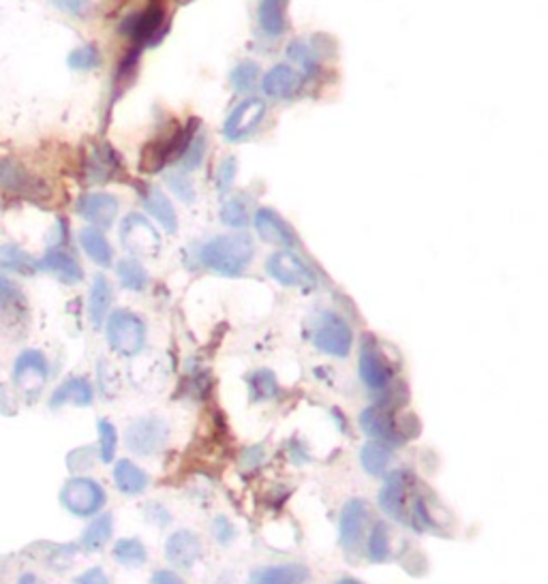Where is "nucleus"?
<instances>
[{
    "instance_id": "nucleus-1",
    "label": "nucleus",
    "mask_w": 548,
    "mask_h": 584,
    "mask_svg": "<svg viewBox=\"0 0 548 584\" xmlns=\"http://www.w3.org/2000/svg\"><path fill=\"white\" fill-rule=\"evenodd\" d=\"M255 247L247 234H227L208 240L200 249V264L221 276L245 274L253 261Z\"/></svg>"
},
{
    "instance_id": "nucleus-2",
    "label": "nucleus",
    "mask_w": 548,
    "mask_h": 584,
    "mask_svg": "<svg viewBox=\"0 0 548 584\" xmlns=\"http://www.w3.org/2000/svg\"><path fill=\"white\" fill-rule=\"evenodd\" d=\"M418 480L407 469L392 471L377 495V505L390 520L411 527V507L418 497Z\"/></svg>"
},
{
    "instance_id": "nucleus-3",
    "label": "nucleus",
    "mask_w": 548,
    "mask_h": 584,
    "mask_svg": "<svg viewBox=\"0 0 548 584\" xmlns=\"http://www.w3.org/2000/svg\"><path fill=\"white\" fill-rule=\"evenodd\" d=\"M105 336H108V345L118 356L135 358L146 345L148 330L142 317L120 309L105 319Z\"/></svg>"
},
{
    "instance_id": "nucleus-4",
    "label": "nucleus",
    "mask_w": 548,
    "mask_h": 584,
    "mask_svg": "<svg viewBox=\"0 0 548 584\" xmlns=\"http://www.w3.org/2000/svg\"><path fill=\"white\" fill-rule=\"evenodd\" d=\"M0 191L37 204L48 202L52 195L48 182L15 159H0Z\"/></svg>"
},
{
    "instance_id": "nucleus-5",
    "label": "nucleus",
    "mask_w": 548,
    "mask_h": 584,
    "mask_svg": "<svg viewBox=\"0 0 548 584\" xmlns=\"http://www.w3.org/2000/svg\"><path fill=\"white\" fill-rule=\"evenodd\" d=\"M58 499L69 514L78 518H93L105 507L108 495H105L103 486L97 480L78 475V478L65 482Z\"/></svg>"
},
{
    "instance_id": "nucleus-6",
    "label": "nucleus",
    "mask_w": 548,
    "mask_h": 584,
    "mask_svg": "<svg viewBox=\"0 0 548 584\" xmlns=\"http://www.w3.org/2000/svg\"><path fill=\"white\" fill-rule=\"evenodd\" d=\"M311 341L317 351L332 358H347L354 347V332L347 321L332 311H324L315 319Z\"/></svg>"
},
{
    "instance_id": "nucleus-7",
    "label": "nucleus",
    "mask_w": 548,
    "mask_h": 584,
    "mask_svg": "<svg viewBox=\"0 0 548 584\" xmlns=\"http://www.w3.org/2000/svg\"><path fill=\"white\" fill-rule=\"evenodd\" d=\"M50 379V362L39 349L22 351L13 362L11 383L22 396L37 398Z\"/></svg>"
},
{
    "instance_id": "nucleus-8",
    "label": "nucleus",
    "mask_w": 548,
    "mask_h": 584,
    "mask_svg": "<svg viewBox=\"0 0 548 584\" xmlns=\"http://www.w3.org/2000/svg\"><path fill=\"white\" fill-rule=\"evenodd\" d=\"M358 424L364 435H369L373 441H382L386 445H401L407 439L405 430L397 418V409L386 401L362 409L358 416Z\"/></svg>"
},
{
    "instance_id": "nucleus-9",
    "label": "nucleus",
    "mask_w": 548,
    "mask_h": 584,
    "mask_svg": "<svg viewBox=\"0 0 548 584\" xmlns=\"http://www.w3.org/2000/svg\"><path fill=\"white\" fill-rule=\"evenodd\" d=\"M167 439H170V424L163 418L155 416H146L131 422L125 433V443L129 452L137 456L159 454L165 448Z\"/></svg>"
},
{
    "instance_id": "nucleus-10",
    "label": "nucleus",
    "mask_w": 548,
    "mask_h": 584,
    "mask_svg": "<svg viewBox=\"0 0 548 584\" xmlns=\"http://www.w3.org/2000/svg\"><path fill=\"white\" fill-rule=\"evenodd\" d=\"M28 324V300L20 285L0 274V334L18 336Z\"/></svg>"
},
{
    "instance_id": "nucleus-11",
    "label": "nucleus",
    "mask_w": 548,
    "mask_h": 584,
    "mask_svg": "<svg viewBox=\"0 0 548 584\" xmlns=\"http://www.w3.org/2000/svg\"><path fill=\"white\" fill-rule=\"evenodd\" d=\"M369 518V505L364 499H349L343 505L339 518V542L347 552V557L358 555V550L367 540Z\"/></svg>"
},
{
    "instance_id": "nucleus-12",
    "label": "nucleus",
    "mask_w": 548,
    "mask_h": 584,
    "mask_svg": "<svg viewBox=\"0 0 548 584\" xmlns=\"http://www.w3.org/2000/svg\"><path fill=\"white\" fill-rule=\"evenodd\" d=\"M120 242L133 255L155 257L161 251V236L142 214H129L120 223Z\"/></svg>"
},
{
    "instance_id": "nucleus-13",
    "label": "nucleus",
    "mask_w": 548,
    "mask_h": 584,
    "mask_svg": "<svg viewBox=\"0 0 548 584\" xmlns=\"http://www.w3.org/2000/svg\"><path fill=\"white\" fill-rule=\"evenodd\" d=\"M358 375L364 386L373 392H386L392 386L394 371L392 364L386 360V356L379 351L377 343L371 338H364L360 358H358Z\"/></svg>"
},
{
    "instance_id": "nucleus-14",
    "label": "nucleus",
    "mask_w": 548,
    "mask_h": 584,
    "mask_svg": "<svg viewBox=\"0 0 548 584\" xmlns=\"http://www.w3.org/2000/svg\"><path fill=\"white\" fill-rule=\"evenodd\" d=\"M266 272H268V276H272L274 281L285 285V287L311 289L317 283L313 270L292 251L272 253L266 261Z\"/></svg>"
},
{
    "instance_id": "nucleus-15",
    "label": "nucleus",
    "mask_w": 548,
    "mask_h": 584,
    "mask_svg": "<svg viewBox=\"0 0 548 584\" xmlns=\"http://www.w3.org/2000/svg\"><path fill=\"white\" fill-rule=\"evenodd\" d=\"M266 116V103L262 99H247L234 107V112L227 116L223 133L230 142H242L251 137L257 127L262 125Z\"/></svg>"
},
{
    "instance_id": "nucleus-16",
    "label": "nucleus",
    "mask_w": 548,
    "mask_h": 584,
    "mask_svg": "<svg viewBox=\"0 0 548 584\" xmlns=\"http://www.w3.org/2000/svg\"><path fill=\"white\" fill-rule=\"evenodd\" d=\"M165 559L172 563L174 570L189 572L202 559V540L193 531H174L165 542Z\"/></svg>"
},
{
    "instance_id": "nucleus-17",
    "label": "nucleus",
    "mask_w": 548,
    "mask_h": 584,
    "mask_svg": "<svg viewBox=\"0 0 548 584\" xmlns=\"http://www.w3.org/2000/svg\"><path fill=\"white\" fill-rule=\"evenodd\" d=\"M37 270L56 276V279L65 285H75L84 279V270L80 266V261L63 247H54L45 253L37 261Z\"/></svg>"
},
{
    "instance_id": "nucleus-18",
    "label": "nucleus",
    "mask_w": 548,
    "mask_h": 584,
    "mask_svg": "<svg viewBox=\"0 0 548 584\" xmlns=\"http://www.w3.org/2000/svg\"><path fill=\"white\" fill-rule=\"evenodd\" d=\"M78 214L97 227H110L118 217V199L110 193H86L80 197Z\"/></svg>"
},
{
    "instance_id": "nucleus-19",
    "label": "nucleus",
    "mask_w": 548,
    "mask_h": 584,
    "mask_svg": "<svg viewBox=\"0 0 548 584\" xmlns=\"http://www.w3.org/2000/svg\"><path fill=\"white\" fill-rule=\"evenodd\" d=\"M249 584H313L311 570L302 563H281L266 565L253 570Z\"/></svg>"
},
{
    "instance_id": "nucleus-20",
    "label": "nucleus",
    "mask_w": 548,
    "mask_h": 584,
    "mask_svg": "<svg viewBox=\"0 0 548 584\" xmlns=\"http://www.w3.org/2000/svg\"><path fill=\"white\" fill-rule=\"evenodd\" d=\"M120 167L123 165H120V159L116 157L114 148H110L108 144H95L88 150V157H86V165H84L86 180L90 184H103L116 178Z\"/></svg>"
},
{
    "instance_id": "nucleus-21",
    "label": "nucleus",
    "mask_w": 548,
    "mask_h": 584,
    "mask_svg": "<svg viewBox=\"0 0 548 584\" xmlns=\"http://www.w3.org/2000/svg\"><path fill=\"white\" fill-rule=\"evenodd\" d=\"M253 223H255L257 234H260V238L268 244H277V247H287V249L296 244L294 229L289 227L272 208L257 210Z\"/></svg>"
},
{
    "instance_id": "nucleus-22",
    "label": "nucleus",
    "mask_w": 548,
    "mask_h": 584,
    "mask_svg": "<svg viewBox=\"0 0 548 584\" xmlns=\"http://www.w3.org/2000/svg\"><path fill=\"white\" fill-rule=\"evenodd\" d=\"M95 401V390L93 383L86 377H69L52 392L50 407L60 409V407H90Z\"/></svg>"
},
{
    "instance_id": "nucleus-23",
    "label": "nucleus",
    "mask_w": 548,
    "mask_h": 584,
    "mask_svg": "<svg viewBox=\"0 0 548 584\" xmlns=\"http://www.w3.org/2000/svg\"><path fill=\"white\" fill-rule=\"evenodd\" d=\"M165 20V9L161 3H150L144 11L133 15L131 20L125 22L123 33L129 35L137 43H148L155 39V35L161 30Z\"/></svg>"
},
{
    "instance_id": "nucleus-24",
    "label": "nucleus",
    "mask_w": 548,
    "mask_h": 584,
    "mask_svg": "<svg viewBox=\"0 0 548 584\" xmlns=\"http://www.w3.org/2000/svg\"><path fill=\"white\" fill-rule=\"evenodd\" d=\"M262 88L270 99H289L302 88V75L289 65H274L262 80Z\"/></svg>"
},
{
    "instance_id": "nucleus-25",
    "label": "nucleus",
    "mask_w": 548,
    "mask_h": 584,
    "mask_svg": "<svg viewBox=\"0 0 548 584\" xmlns=\"http://www.w3.org/2000/svg\"><path fill=\"white\" fill-rule=\"evenodd\" d=\"M112 478H114V486L127 497L142 495V493H146V488L150 486L148 473L142 467H137L133 460H129V458L118 460V463L114 465Z\"/></svg>"
},
{
    "instance_id": "nucleus-26",
    "label": "nucleus",
    "mask_w": 548,
    "mask_h": 584,
    "mask_svg": "<svg viewBox=\"0 0 548 584\" xmlns=\"http://www.w3.org/2000/svg\"><path fill=\"white\" fill-rule=\"evenodd\" d=\"M142 202H144V208L148 210L150 217L155 219L167 234L178 232V214L170 202V197H167L161 189H157V187L146 189L142 193Z\"/></svg>"
},
{
    "instance_id": "nucleus-27",
    "label": "nucleus",
    "mask_w": 548,
    "mask_h": 584,
    "mask_svg": "<svg viewBox=\"0 0 548 584\" xmlns=\"http://www.w3.org/2000/svg\"><path fill=\"white\" fill-rule=\"evenodd\" d=\"M114 300V291L110 281L105 279L103 274L95 276L93 287H90L88 294V317L90 324H93L97 330L103 326V321L110 315V306Z\"/></svg>"
},
{
    "instance_id": "nucleus-28",
    "label": "nucleus",
    "mask_w": 548,
    "mask_h": 584,
    "mask_svg": "<svg viewBox=\"0 0 548 584\" xmlns=\"http://www.w3.org/2000/svg\"><path fill=\"white\" fill-rule=\"evenodd\" d=\"M287 0H260L257 7V20H260V28L264 30L266 37H281L287 28L285 18Z\"/></svg>"
},
{
    "instance_id": "nucleus-29",
    "label": "nucleus",
    "mask_w": 548,
    "mask_h": 584,
    "mask_svg": "<svg viewBox=\"0 0 548 584\" xmlns=\"http://www.w3.org/2000/svg\"><path fill=\"white\" fill-rule=\"evenodd\" d=\"M367 557L371 563H386L394 559V546H392V531L388 522L379 520L367 533Z\"/></svg>"
},
{
    "instance_id": "nucleus-30",
    "label": "nucleus",
    "mask_w": 548,
    "mask_h": 584,
    "mask_svg": "<svg viewBox=\"0 0 548 584\" xmlns=\"http://www.w3.org/2000/svg\"><path fill=\"white\" fill-rule=\"evenodd\" d=\"M112 535H114V518H112V514H97L95 520L90 522V525L84 529L80 546L86 552H99V550H103L105 546H108V542L112 540Z\"/></svg>"
},
{
    "instance_id": "nucleus-31",
    "label": "nucleus",
    "mask_w": 548,
    "mask_h": 584,
    "mask_svg": "<svg viewBox=\"0 0 548 584\" xmlns=\"http://www.w3.org/2000/svg\"><path fill=\"white\" fill-rule=\"evenodd\" d=\"M80 244H82L84 253H86L90 259H93L97 266H101V268L112 266L114 251H112V247H110L108 238H105L103 232H99V229H95V227L82 229V234H80Z\"/></svg>"
},
{
    "instance_id": "nucleus-32",
    "label": "nucleus",
    "mask_w": 548,
    "mask_h": 584,
    "mask_svg": "<svg viewBox=\"0 0 548 584\" xmlns=\"http://www.w3.org/2000/svg\"><path fill=\"white\" fill-rule=\"evenodd\" d=\"M392 463L390 445L382 441H369L360 450V465L369 475H384Z\"/></svg>"
},
{
    "instance_id": "nucleus-33",
    "label": "nucleus",
    "mask_w": 548,
    "mask_h": 584,
    "mask_svg": "<svg viewBox=\"0 0 548 584\" xmlns=\"http://www.w3.org/2000/svg\"><path fill=\"white\" fill-rule=\"evenodd\" d=\"M0 270L30 276L37 272V259L30 257L18 244H0Z\"/></svg>"
},
{
    "instance_id": "nucleus-34",
    "label": "nucleus",
    "mask_w": 548,
    "mask_h": 584,
    "mask_svg": "<svg viewBox=\"0 0 548 584\" xmlns=\"http://www.w3.org/2000/svg\"><path fill=\"white\" fill-rule=\"evenodd\" d=\"M112 557L116 563L125 567H142L148 561V548L137 537H123L114 544Z\"/></svg>"
},
{
    "instance_id": "nucleus-35",
    "label": "nucleus",
    "mask_w": 548,
    "mask_h": 584,
    "mask_svg": "<svg viewBox=\"0 0 548 584\" xmlns=\"http://www.w3.org/2000/svg\"><path fill=\"white\" fill-rule=\"evenodd\" d=\"M249 392L251 398L255 403H266V401H274V398L279 396L281 388H279V379L268 368H260V371L251 373L249 377Z\"/></svg>"
},
{
    "instance_id": "nucleus-36",
    "label": "nucleus",
    "mask_w": 548,
    "mask_h": 584,
    "mask_svg": "<svg viewBox=\"0 0 548 584\" xmlns=\"http://www.w3.org/2000/svg\"><path fill=\"white\" fill-rule=\"evenodd\" d=\"M116 274H118L120 285L129 291H144L150 283V276H148L146 268L137 259L120 261V264L116 266Z\"/></svg>"
},
{
    "instance_id": "nucleus-37",
    "label": "nucleus",
    "mask_w": 548,
    "mask_h": 584,
    "mask_svg": "<svg viewBox=\"0 0 548 584\" xmlns=\"http://www.w3.org/2000/svg\"><path fill=\"white\" fill-rule=\"evenodd\" d=\"M97 435H99V443H97V456L101 463H112L116 458V450H118V430L110 420H99L97 422Z\"/></svg>"
},
{
    "instance_id": "nucleus-38",
    "label": "nucleus",
    "mask_w": 548,
    "mask_h": 584,
    "mask_svg": "<svg viewBox=\"0 0 548 584\" xmlns=\"http://www.w3.org/2000/svg\"><path fill=\"white\" fill-rule=\"evenodd\" d=\"M219 217L225 225H230V227H245L249 223V204L242 197L227 199V202L221 206Z\"/></svg>"
},
{
    "instance_id": "nucleus-39",
    "label": "nucleus",
    "mask_w": 548,
    "mask_h": 584,
    "mask_svg": "<svg viewBox=\"0 0 548 584\" xmlns=\"http://www.w3.org/2000/svg\"><path fill=\"white\" fill-rule=\"evenodd\" d=\"M67 65L73 71H93L101 65V54L95 45H82V48H75L69 54Z\"/></svg>"
},
{
    "instance_id": "nucleus-40",
    "label": "nucleus",
    "mask_w": 548,
    "mask_h": 584,
    "mask_svg": "<svg viewBox=\"0 0 548 584\" xmlns=\"http://www.w3.org/2000/svg\"><path fill=\"white\" fill-rule=\"evenodd\" d=\"M230 80H232V86L236 92H249L255 88L257 80H260V67H257L255 63H240L232 75H230Z\"/></svg>"
},
{
    "instance_id": "nucleus-41",
    "label": "nucleus",
    "mask_w": 548,
    "mask_h": 584,
    "mask_svg": "<svg viewBox=\"0 0 548 584\" xmlns=\"http://www.w3.org/2000/svg\"><path fill=\"white\" fill-rule=\"evenodd\" d=\"M287 54H289V58L298 60V63L304 67V71H307V73H313L319 67L317 65L319 63L317 52H315V48H313V45L309 41H296V43H292V45H289Z\"/></svg>"
},
{
    "instance_id": "nucleus-42",
    "label": "nucleus",
    "mask_w": 548,
    "mask_h": 584,
    "mask_svg": "<svg viewBox=\"0 0 548 584\" xmlns=\"http://www.w3.org/2000/svg\"><path fill=\"white\" fill-rule=\"evenodd\" d=\"M54 7L65 11L67 15H73V18H86V15L93 13L101 0H52Z\"/></svg>"
},
{
    "instance_id": "nucleus-43",
    "label": "nucleus",
    "mask_w": 548,
    "mask_h": 584,
    "mask_svg": "<svg viewBox=\"0 0 548 584\" xmlns=\"http://www.w3.org/2000/svg\"><path fill=\"white\" fill-rule=\"evenodd\" d=\"M238 174V163L234 157H227L221 161L219 172H217V189L219 193H227L234 187V180Z\"/></svg>"
},
{
    "instance_id": "nucleus-44",
    "label": "nucleus",
    "mask_w": 548,
    "mask_h": 584,
    "mask_svg": "<svg viewBox=\"0 0 548 584\" xmlns=\"http://www.w3.org/2000/svg\"><path fill=\"white\" fill-rule=\"evenodd\" d=\"M204 157H206V140L202 135H197L193 137L187 150L182 152V163H185L187 169H195V167H200Z\"/></svg>"
},
{
    "instance_id": "nucleus-45",
    "label": "nucleus",
    "mask_w": 548,
    "mask_h": 584,
    "mask_svg": "<svg viewBox=\"0 0 548 584\" xmlns=\"http://www.w3.org/2000/svg\"><path fill=\"white\" fill-rule=\"evenodd\" d=\"M212 535H215V540L221 546H230L236 540V527L232 525L230 518L219 516L215 520V525H212Z\"/></svg>"
},
{
    "instance_id": "nucleus-46",
    "label": "nucleus",
    "mask_w": 548,
    "mask_h": 584,
    "mask_svg": "<svg viewBox=\"0 0 548 584\" xmlns=\"http://www.w3.org/2000/svg\"><path fill=\"white\" fill-rule=\"evenodd\" d=\"M144 514H146V520L157 527H167L172 522V514L167 512V507L161 503H148Z\"/></svg>"
},
{
    "instance_id": "nucleus-47",
    "label": "nucleus",
    "mask_w": 548,
    "mask_h": 584,
    "mask_svg": "<svg viewBox=\"0 0 548 584\" xmlns=\"http://www.w3.org/2000/svg\"><path fill=\"white\" fill-rule=\"evenodd\" d=\"M170 187L180 199H185V202H193L195 199V189L187 176H182V174L170 176Z\"/></svg>"
},
{
    "instance_id": "nucleus-48",
    "label": "nucleus",
    "mask_w": 548,
    "mask_h": 584,
    "mask_svg": "<svg viewBox=\"0 0 548 584\" xmlns=\"http://www.w3.org/2000/svg\"><path fill=\"white\" fill-rule=\"evenodd\" d=\"M73 584H112V582L108 574L103 572V567H90V570L82 572L78 578H75Z\"/></svg>"
},
{
    "instance_id": "nucleus-49",
    "label": "nucleus",
    "mask_w": 548,
    "mask_h": 584,
    "mask_svg": "<svg viewBox=\"0 0 548 584\" xmlns=\"http://www.w3.org/2000/svg\"><path fill=\"white\" fill-rule=\"evenodd\" d=\"M150 584H187L172 570H157L150 576Z\"/></svg>"
},
{
    "instance_id": "nucleus-50",
    "label": "nucleus",
    "mask_w": 548,
    "mask_h": 584,
    "mask_svg": "<svg viewBox=\"0 0 548 584\" xmlns=\"http://www.w3.org/2000/svg\"><path fill=\"white\" fill-rule=\"evenodd\" d=\"M15 584H48V580H43L39 574L35 572H22L15 580Z\"/></svg>"
},
{
    "instance_id": "nucleus-51",
    "label": "nucleus",
    "mask_w": 548,
    "mask_h": 584,
    "mask_svg": "<svg viewBox=\"0 0 548 584\" xmlns=\"http://www.w3.org/2000/svg\"><path fill=\"white\" fill-rule=\"evenodd\" d=\"M334 584H364V582H360V580H356V578H343V580L334 582Z\"/></svg>"
}]
</instances>
